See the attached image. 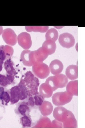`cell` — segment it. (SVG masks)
Here are the masks:
<instances>
[{"label": "cell", "instance_id": "3957f363", "mask_svg": "<svg viewBox=\"0 0 85 128\" xmlns=\"http://www.w3.org/2000/svg\"><path fill=\"white\" fill-rule=\"evenodd\" d=\"M73 96L67 91L56 92L52 97V102L56 106L63 105L70 102Z\"/></svg>", "mask_w": 85, "mask_h": 128}, {"label": "cell", "instance_id": "6da1fadb", "mask_svg": "<svg viewBox=\"0 0 85 128\" xmlns=\"http://www.w3.org/2000/svg\"><path fill=\"white\" fill-rule=\"evenodd\" d=\"M22 80L27 90L28 97L39 94L38 87L39 85L38 79L30 71H28L21 77Z\"/></svg>", "mask_w": 85, "mask_h": 128}, {"label": "cell", "instance_id": "8fae6325", "mask_svg": "<svg viewBox=\"0 0 85 128\" xmlns=\"http://www.w3.org/2000/svg\"><path fill=\"white\" fill-rule=\"evenodd\" d=\"M4 64V67L6 74L15 77L17 73L11 59L10 58L7 59L5 60Z\"/></svg>", "mask_w": 85, "mask_h": 128}, {"label": "cell", "instance_id": "5b68a950", "mask_svg": "<svg viewBox=\"0 0 85 128\" xmlns=\"http://www.w3.org/2000/svg\"><path fill=\"white\" fill-rule=\"evenodd\" d=\"M32 108L25 99L21 101L17 104L15 112L16 114L21 116L30 115Z\"/></svg>", "mask_w": 85, "mask_h": 128}, {"label": "cell", "instance_id": "ffe728a7", "mask_svg": "<svg viewBox=\"0 0 85 128\" xmlns=\"http://www.w3.org/2000/svg\"><path fill=\"white\" fill-rule=\"evenodd\" d=\"M20 123L23 128L31 127L32 121L30 115L21 116L20 118Z\"/></svg>", "mask_w": 85, "mask_h": 128}, {"label": "cell", "instance_id": "52a82bcc", "mask_svg": "<svg viewBox=\"0 0 85 128\" xmlns=\"http://www.w3.org/2000/svg\"><path fill=\"white\" fill-rule=\"evenodd\" d=\"M34 74L38 77L45 78L47 77L50 73L49 67L46 64L43 63L38 66H35L34 69Z\"/></svg>", "mask_w": 85, "mask_h": 128}, {"label": "cell", "instance_id": "7402d4cb", "mask_svg": "<svg viewBox=\"0 0 85 128\" xmlns=\"http://www.w3.org/2000/svg\"><path fill=\"white\" fill-rule=\"evenodd\" d=\"M0 100L2 104L4 105L8 104L10 101V90H5L2 94Z\"/></svg>", "mask_w": 85, "mask_h": 128}, {"label": "cell", "instance_id": "cb8c5ba5", "mask_svg": "<svg viewBox=\"0 0 85 128\" xmlns=\"http://www.w3.org/2000/svg\"><path fill=\"white\" fill-rule=\"evenodd\" d=\"M63 124L62 123L55 119L51 122L50 128H62Z\"/></svg>", "mask_w": 85, "mask_h": 128}, {"label": "cell", "instance_id": "2e32d148", "mask_svg": "<svg viewBox=\"0 0 85 128\" xmlns=\"http://www.w3.org/2000/svg\"><path fill=\"white\" fill-rule=\"evenodd\" d=\"M15 79L14 76L7 74L6 75L0 74V86L6 87L13 83Z\"/></svg>", "mask_w": 85, "mask_h": 128}, {"label": "cell", "instance_id": "603a6c76", "mask_svg": "<svg viewBox=\"0 0 85 128\" xmlns=\"http://www.w3.org/2000/svg\"><path fill=\"white\" fill-rule=\"evenodd\" d=\"M33 97L35 106L41 105L44 101V98L40 94L35 95Z\"/></svg>", "mask_w": 85, "mask_h": 128}, {"label": "cell", "instance_id": "30bf717a", "mask_svg": "<svg viewBox=\"0 0 85 128\" xmlns=\"http://www.w3.org/2000/svg\"><path fill=\"white\" fill-rule=\"evenodd\" d=\"M42 47L43 49L49 55L55 52L56 46L55 42L50 40H46L43 43Z\"/></svg>", "mask_w": 85, "mask_h": 128}, {"label": "cell", "instance_id": "484cf974", "mask_svg": "<svg viewBox=\"0 0 85 128\" xmlns=\"http://www.w3.org/2000/svg\"><path fill=\"white\" fill-rule=\"evenodd\" d=\"M5 90L4 87L0 86V100L2 94Z\"/></svg>", "mask_w": 85, "mask_h": 128}, {"label": "cell", "instance_id": "ac0fdd59", "mask_svg": "<svg viewBox=\"0 0 85 128\" xmlns=\"http://www.w3.org/2000/svg\"><path fill=\"white\" fill-rule=\"evenodd\" d=\"M66 89L67 91L73 96H77V80L72 81L69 82L67 85Z\"/></svg>", "mask_w": 85, "mask_h": 128}, {"label": "cell", "instance_id": "7c38bea8", "mask_svg": "<svg viewBox=\"0 0 85 128\" xmlns=\"http://www.w3.org/2000/svg\"><path fill=\"white\" fill-rule=\"evenodd\" d=\"M65 74L67 78L71 80H74L77 78V66L76 65H69L66 68Z\"/></svg>", "mask_w": 85, "mask_h": 128}, {"label": "cell", "instance_id": "9c48e42d", "mask_svg": "<svg viewBox=\"0 0 85 128\" xmlns=\"http://www.w3.org/2000/svg\"><path fill=\"white\" fill-rule=\"evenodd\" d=\"M67 110V109L62 106L56 107L53 111V117L62 123Z\"/></svg>", "mask_w": 85, "mask_h": 128}, {"label": "cell", "instance_id": "e0dca14e", "mask_svg": "<svg viewBox=\"0 0 85 128\" xmlns=\"http://www.w3.org/2000/svg\"><path fill=\"white\" fill-rule=\"evenodd\" d=\"M17 85L20 93V100H23L26 99L28 97V91L21 79H20L19 83Z\"/></svg>", "mask_w": 85, "mask_h": 128}, {"label": "cell", "instance_id": "7a4b0ae2", "mask_svg": "<svg viewBox=\"0 0 85 128\" xmlns=\"http://www.w3.org/2000/svg\"><path fill=\"white\" fill-rule=\"evenodd\" d=\"M68 82V79L66 75L63 74H59L48 77L45 83L49 85L53 91L58 88L65 87Z\"/></svg>", "mask_w": 85, "mask_h": 128}, {"label": "cell", "instance_id": "9a60e30c", "mask_svg": "<svg viewBox=\"0 0 85 128\" xmlns=\"http://www.w3.org/2000/svg\"><path fill=\"white\" fill-rule=\"evenodd\" d=\"M39 92L40 94L44 98H49L52 96L53 91L51 87L45 83L40 86Z\"/></svg>", "mask_w": 85, "mask_h": 128}, {"label": "cell", "instance_id": "d4e9b609", "mask_svg": "<svg viewBox=\"0 0 85 128\" xmlns=\"http://www.w3.org/2000/svg\"><path fill=\"white\" fill-rule=\"evenodd\" d=\"M25 100L31 108H32L35 107V105L33 96L28 97Z\"/></svg>", "mask_w": 85, "mask_h": 128}, {"label": "cell", "instance_id": "8992f818", "mask_svg": "<svg viewBox=\"0 0 85 128\" xmlns=\"http://www.w3.org/2000/svg\"><path fill=\"white\" fill-rule=\"evenodd\" d=\"M62 123L64 128H76L77 127V120L73 113L70 110H67L65 118Z\"/></svg>", "mask_w": 85, "mask_h": 128}, {"label": "cell", "instance_id": "5bb4252c", "mask_svg": "<svg viewBox=\"0 0 85 128\" xmlns=\"http://www.w3.org/2000/svg\"><path fill=\"white\" fill-rule=\"evenodd\" d=\"M11 104H14L20 100V94L17 85L12 87L10 89Z\"/></svg>", "mask_w": 85, "mask_h": 128}, {"label": "cell", "instance_id": "4fadbf2b", "mask_svg": "<svg viewBox=\"0 0 85 128\" xmlns=\"http://www.w3.org/2000/svg\"><path fill=\"white\" fill-rule=\"evenodd\" d=\"M39 107L41 114L45 116L50 114L53 109L52 104L48 101H44L42 104L39 106Z\"/></svg>", "mask_w": 85, "mask_h": 128}, {"label": "cell", "instance_id": "277c9868", "mask_svg": "<svg viewBox=\"0 0 85 128\" xmlns=\"http://www.w3.org/2000/svg\"><path fill=\"white\" fill-rule=\"evenodd\" d=\"M58 41L62 46L68 49L72 47L75 43L74 37L72 34L68 32L60 34Z\"/></svg>", "mask_w": 85, "mask_h": 128}, {"label": "cell", "instance_id": "44dd1931", "mask_svg": "<svg viewBox=\"0 0 85 128\" xmlns=\"http://www.w3.org/2000/svg\"><path fill=\"white\" fill-rule=\"evenodd\" d=\"M3 45L0 46V72L2 70L3 65L7 57L6 53Z\"/></svg>", "mask_w": 85, "mask_h": 128}, {"label": "cell", "instance_id": "ba28073f", "mask_svg": "<svg viewBox=\"0 0 85 128\" xmlns=\"http://www.w3.org/2000/svg\"><path fill=\"white\" fill-rule=\"evenodd\" d=\"M49 68L51 73L55 75L61 73L64 68V66L60 61L55 59L53 60L50 63Z\"/></svg>", "mask_w": 85, "mask_h": 128}, {"label": "cell", "instance_id": "d6986e66", "mask_svg": "<svg viewBox=\"0 0 85 128\" xmlns=\"http://www.w3.org/2000/svg\"><path fill=\"white\" fill-rule=\"evenodd\" d=\"M46 40H50L55 42L58 38V33L54 28H51L47 30L46 34Z\"/></svg>", "mask_w": 85, "mask_h": 128}]
</instances>
